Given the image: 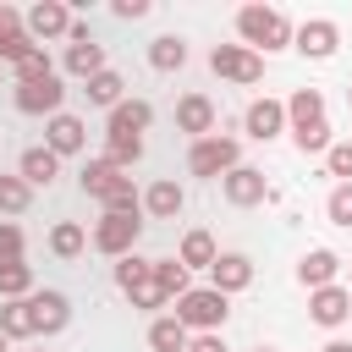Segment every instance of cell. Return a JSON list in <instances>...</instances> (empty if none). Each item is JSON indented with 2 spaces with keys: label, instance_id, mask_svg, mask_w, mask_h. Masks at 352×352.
I'll list each match as a JSON object with an SVG mask.
<instances>
[{
  "label": "cell",
  "instance_id": "obj_1",
  "mask_svg": "<svg viewBox=\"0 0 352 352\" xmlns=\"http://www.w3.org/2000/svg\"><path fill=\"white\" fill-rule=\"evenodd\" d=\"M286 121H292V143L302 154H324L330 148V121H324V94L319 88H297L286 99Z\"/></svg>",
  "mask_w": 352,
  "mask_h": 352
},
{
  "label": "cell",
  "instance_id": "obj_2",
  "mask_svg": "<svg viewBox=\"0 0 352 352\" xmlns=\"http://www.w3.org/2000/svg\"><path fill=\"white\" fill-rule=\"evenodd\" d=\"M236 33H242V44H248L253 55L292 44V22H286L275 6H242V11H236Z\"/></svg>",
  "mask_w": 352,
  "mask_h": 352
},
{
  "label": "cell",
  "instance_id": "obj_3",
  "mask_svg": "<svg viewBox=\"0 0 352 352\" xmlns=\"http://www.w3.org/2000/svg\"><path fill=\"white\" fill-rule=\"evenodd\" d=\"M226 297L214 292V286H192V292H182L176 297V319L187 324V330H198V336H209V330H220L226 324Z\"/></svg>",
  "mask_w": 352,
  "mask_h": 352
},
{
  "label": "cell",
  "instance_id": "obj_4",
  "mask_svg": "<svg viewBox=\"0 0 352 352\" xmlns=\"http://www.w3.org/2000/svg\"><path fill=\"white\" fill-rule=\"evenodd\" d=\"M209 66H214V77L242 82V88H253V82L264 77V55H253L248 44H214V50H209Z\"/></svg>",
  "mask_w": 352,
  "mask_h": 352
},
{
  "label": "cell",
  "instance_id": "obj_5",
  "mask_svg": "<svg viewBox=\"0 0 352 352\" xmlns=\"http://www.w3.org/2000/svg\"><path fill=\"white\" fill-rule=\"evenodd\" d=\"M242 165V148H236V138H198L192 143V154H187V170L192 176H226V170H236Z\"/></svg>",
  "mask_w": 352,
  "mask_h": 352
},
{
  "label": "cell",
  "instance_id": "obj_6",
  "mask_svg": "<svg viewBox=\"0 0 352 352\" xmlns=\"http://www.w3.org/2000/svg\"><path fill=\"white\" fill-rule=\"evenodd\" d=\"M138 236H143V214H99V226H94V248L104 258H126L138 248Z\"/></svg>",
  "mask_w": 352,
  "mask_h": 352
},
{
  "label": "cell",
  "instance_id": "obj_7",
  "mask_svg": "<svg viewBox=\"0 0 352 352\" xmlns=\"http://www.w3.org/2000/svg\"><path fill=\"white\" fill-rule=\"evenodd\" d=\"M72 22H77V16H72L60 0H38V6L22 16V28H28V38H33V44H44V38H66V33H72Z\"/></svg>",
  "mask_w": 352,
  "mask_h": 352
},
{
  "label": "cell",
  "instance_id": "obj_8",
  "mask_svg": "<svg viewBox=\"0 0 352 352\" xmlns=\"http://www.w3.org/2000/svg\"><path fill=\"white\" fill-rule=\"evenodd\" d=\"M16 110L22 116H60V104H66V88H60V77H44V82H16Z\"/></svg>",
  "mask_w": 352,
  "mask_h": 352
},
{
  "label": "cell",
  "instance_id": "obj_9",
  "mask_svg": "<svg viewBox=\"0 0 352 352\" xmlns=\"http://www.w3.org/2000/svg\"><path fill=\"white\" fill-rule=\"evenodd\" d=\"M220 192H226V204L253 209V204H264V198H270V182H264V170L236 165V170H226V176H220Z\"/></svg>",
  "mask_w": 352,
  "mask_h": 352
},
{
  "label": "cell",
  "instance_id": "obj_10",
  "mask_svg": "<svg viewBox=\"0 0 352 352\" xmlns=\"http://www.w3.org/2000/svg\"><path fill=\"white\" fill-rule=\"evenodd\" d=\"M209 286H214L220 297L248 292V286H253V258H248V253H220V258L209 264Z\"/></svg>",
  "mask_w": 352,
  "mask_h": 352
},
{
  "label": "cell",
  "instance_id": "obj_11",
  "mask_svg": "<svg viewBox=\"0 0 352 352\" xmlns=\"http://www.w3.org/2000/svg\"><path fill=\"white\" fill-rule=\"evenodd\" d=\"M28 308H33V330H38V336H60V330L72 324V302H66V292H33Z\"/></svg>",
  "mask_w": 352,
  "mask_h": 352
},
{
  "label": "cell",
  "instance_id": "obj_12",
  "mask_svg": "<svg viewBox=\"0 0 352 352\" xmlns=\"http://www.w3.org/2000/svg\"><path fill=\"white\" fill-rule=\"evenodd\" d=\"M308 314H314V324L336 330L341 319H352V292L346 286H319V292H308Z\"/></svg>",
  "mask_w": 352,
  "mask_h": 352
},
{
  "label": "cell",
  "instance_id": "obj_13",
  "mask_svg": "<svg viewBox=\"0 0 352 352\" xmlns=\"http://www.w3.org/2000/svg\"><path fill=\"white\" fill-rule=\"evenodd\" d=\"M292 38H297V50H302L308 60H330V55H336V44H341V28H336V22H324V16H314V22H302Z\"/></svg>",
  "mask_w": 352,
  "mask_h": 352
},
{
  "label": "cell",
  "instance_id": "obj_14",
  "mask_svg": "<svg viewBox=\"0 0 352 352\" xmlns=\"http://www.w3.org/2000/svg\"><path fill=\"white\" fill-rule=\"evenodd\" d=\"M242 126H248V138L270 143V138H280V132H286V104H280V99H253V104H248V116H242Z\"/></svg>",
  "mask_w": 352,
  "mask_h": 352
},
{
  "label": "cell",
  "instance_id": "obj_15",
  "mask_svg": "<svg viewBox=\"0 0 352 352\" xmlns=\"http://www.w3.org/2000/svg\"><path fill=\"white\" fill-rule=\"evenodd\" d=\"M176 126L192 132V143H198V138H214V104H209L204 94H182V99H176Z\"/></svg>",
  "mask_w": 352,
  "mask_h": 352
},
{
  "label": "cell",
  "instance_id": "obj_16",
  "mask_svg": "<svg viewBox=\"0 0 352 352\" xmlns=\"http://www.w3.org/2000/svg\"><path fill=\"white\" fill-rule=\"evenodd\" d=\"M82 143H88V126H82L77 116H66V110H60V116H50V121H44V148H50V154H77Z\"/></svg>",
  "mask_w": 352,
  "mask_h": 352
},
{
  "label": "cell",
  "instance_id": "obj_17",
  "mask_svg": "<svg viewBox=\"0 0 352 352\" xmlns=\"http://www.w3.org/2000/svg\"><path fill=\"white\" fill-rule=\"evenodd\" d=\"M336 275H341V258H336L330 248H308V253L297 258V280H302L308 292H319V286H336Z\"/></svg>",
  "mask_w": 352,
  "mask_h": 352
},
{
  "label": "cell",
  "instance_id": "obj_18",
  "mask_svg": "<svg viewBox=\"0 0 352 352\" xmlns=\"http://www.w3.org/2000/svg\"><path fill=\"white\" fill-rule=\"evenodd\" d=\"M148 121H154L148 99H121L110 110V138H138V132H148Z\"/></svg>",
  "mask_w": 352,
  "mask_h": 352
},
{
  "label": "cell",
  "instance_id": "obj_19",
  "mask_svg": "<svg viewBox=\"0 0 352 352\" xmlns=\"http://www.w3.org/2000/svg\"><path fill=\"white\" fill-rule=\"evenodd\" d=\"M16 176H22L28 187H50V182L60 176V154H50V148H22Z\"/></svg>",
  "mask_w": 352,
  "mask_h": 352
},
{
  "label": "cell",
  "instance_id": "obj_20",
  "mask_svg": "<svg viewBox=\"0 0 352 352\" xmlns=\"http://www.w3.org/2000/svg\"><path fill=\"white\" fill-rule=\"evenodd\" d=\"M66 72L82 77V82L99 77V72H104V44H94V38H72V44H66Z\"/></svg>",
  "mask_w": 352,
  "mask_h": 352
},
{
  "label": "cell",
  "instance_id": "obj_21",
  "mask_svg": "<svg viewBox=\"0 0 352 352\" xmlns=\"http://www.w3.org/2000/svg\"><path fill=\"white\" fill-rule=\"evenodd\" d=\"M121 182H126V176H121V170H116V165H110L104 154L82 165V192H88V198H99V204H104V198H110V192H116Z\"/></svg>",
  "mask_w": 352,
  "mask_h": 352
},
{
  "label": "cell",
  "instance_id": "obj_22",
  "mask_svg": "<svg viewBox=\"0 0 352 352\" xmlns=\"http://www.w3.org/2000/svg\"><path fill=\"white\" fill-rule=\"evenodd\" d=\"M182 204H187V192H182L170 176H165V182H154V187L143 192V209H148L154 220H176V214H182Z\"/></svg>",
  "mask_w": 352,
  "mask_h": 352
},
{
  "label": "cell",
  "instance_id": "obj_23",
  "mask_svg": "<svg viewBox=\"0 0 352 352\" xmlns=\"http://www.w3.org/2000/svg\"><path fill=\"white\" fill-rule=\"evenodd\" d=\"M176 258H182V270H209V264L220 258V248H214V236H209V231H187Z\"/></svg>",
  "mask_w": 352,
  "mask_h": 352
},
{
  "label": "cell",
  "instance_id": "obj_24",
  "mask_svg": "<svg viewBox=\"0 0 352 352\" xmlns=\"http://www.w3.org/2000/svg\"><path fill=\"white\" fill-rule=\"evenodd\" d=\"M148 66H154V72H182V66H187V44H182L176 33H160V38L148 44Z\"/></svg>",
  "mask_w": 352,
  "mask_h": 352
},
{
  "label": "cell",
  "instance_id": "obj_25",
  "mask_svg": "<svg viewBox=\"0 0 352 352\" xmlns=\"http://www.w3.org/2000/svg\"><path fill=\"white\" fill-rule=\"evenodd\" d=\"M0 336H6V341H28V336H38V330H33V308H28V297H16V302L0 308Z\"/></svg>",
  "mask_w": 352,
  "mask_h": 352
},
{
  "label": "cell",
  "instance_id": "obj_26",
  "mask_svg": "<svg viewBox=\"0 0 352 352\" xmlns=\"http://www.w3.org/2000/svg\"><path fill=\"white\" fill-rule=\"evenodd\" d=\"M187 341H192V330L182 319H154L148 324V346L154 352H187Z\"/></svg>",
  "mask_w": 352,
  "mask_h": 352
},
{
  "label": "cell",
  "instance_id": "obj_27",
  "mask_svg": "<svg viewBox=\"0 0 352 352\" xmlns=\"http://www.w3.org/2000/svg\"><path fill=\"white\" fill-rule=\"evenodd\" d=\"M121 88H126V82H121V77L104 66L99 77H88V88H82V94H88V104H104V110H116V104H121Z\"/></svg>",
  "mask_w": 352,
  "mask_h": 352
},
{
  "label": "cell",
  "instance_id": "obj_28",
  "mask_svg": "<svg viewBox=\"0 0 352 352\" xmlns=\"http://www.w3.org/2000/svg\"><path fill=\"white\" fill-rule=\"evenodd\" d=\"M154 286H160L165 297H182V292H192V280H187L182 258H154Z\"/></svg>",
  "mask_w": 352,
  "mask_h": 352
},
{
  "label": "cell",
  "instance_id": "obj_29",
  "mask_svg": "<svg viewBox=\"0 0 352 352\" xmlns=\"http://www.w3.org/2000/svg\"><path fill=\"white\" fill-rule=\"evenodd\" d=\"M82 242H88V236H82V226H72V220H60V226L50 231V253H55V258H77Z\"/></svg>",
  "mask_w": 352,
  "mask_h": 352
},
{
  "label": "cell",
  "instance_id": "obj_30",
  "mask_svg": "<svg viewBox=\"0 0 352 352\" xmlns=\"http://www.w3.org/2000/svg\"><path fill=\"white\" fill-rule=\"evenodd\" d=\"M0 297H6V302H16V297H33V270H28V264H11V270H0Z\"/></svg>",
  "mask_w": 352,
  "mask_h": 352
},
{
  "label": "cell",
  "instance_id": "obj_31",
  "mask_svg": "<svg viewBox=\"0 0 352 352\" xmlns=\"http://www.w3.org/2000/svg\"><path fill=\"white\" fill-rule=\"evenodd\" d=\"M28 204H33V187H28L22 176H0V209H6V214H22Z\"/></svg>",
  "mask_w": 352,
  "mask_h": 352
},
{
  "label": "cell",
  "instance_id": "obj_32",
  "mask_svg": "<svg viewBox=\"0 0 352 352\" xmlns=\"http://www.w3.org/2000/svg\"><path fill=\"white\" fill-rule=\"evenodd\" d=\"M324 214H330V226H352V182H336V187H330Z\"/></svg>",
  "mask_w": 352,
  "mask_h": 352
},
{
  "label": "cell",
  "instance_id": "obj_33",
  "mask_svg": "<svg viewBox=\"0 0 352 352\" xmlns=\"http://www.w3.org/2000/svg\"><path fill=\"white\" fill-rule=\"evenodd\" d=\"M104 160H110L116 170H126V165H138V160H143V138H110V148H104Z\"/></svg>",
  "mask_w": 352,
  "mask_h": 352
},
{
  "label": "cell",
  "instance_id": "obj_34",
  "mask_svg": "<svg viewBox=\"0 0 352 352\" xmlns=\"http://www.w3.org/2000/svg\"><path fill=\"white\" fill-rule=\"evenodd\" d=\"M148 270H154V258H138V253H126V258L116 264V286H121V292H132L138 280H148Z\"/></svg>",
  "mask_w": 352,
  "mask_h": 352
},
{
  "label": "cell",
  "instance_id": "obj_35",
  "mask_svg": "<svg viewBox=\"0 0 352 352\" xmlns=\"http://www.w3.org/2000/svg\"><path fill=\"white\" fill-rule=\"evenodd\" d=\"M126 297H132V308H165V302H170V297H165V292L154 286V270H148V280H138V286H132Z\"/></svg>",
  "mask_w": 352,
  "mask_h": 352
},
{
  "label": "cell",
  "instance_id": "obj_36",
  "mask_svg": "<svg viewBox=\"0 0 352 352\" xmlns=\"http://www.w3.org/2000/svg\"><path fill=\"white\" fill-rule=\"evenodd\" d=\"M324 170L341 176V182H352V143H330L324 148Z\"/></svg>",
  "mask_w": 352,
  "mask_h": 352
},
{
  "label": "cell",
  "instance_id": "obj_37",
  "mask_svg": "<svg viewBox=\"0 0 352 352\" xmlns=\"http://www.w3.org/2000/svg\"><path fill=\"white\" fill-rule=\"evenodd\" d=\"M22 264V226H0V270Z\"/></svg>",
  "mask_w": 352,
  "mask_h": 352
},
{
  "label": "cell",
  "instance_id": "obj_38",
  "mask_svg": "<svg viewBox=\"0 0 352 352\" xmlns=\"http://www.w3.org/2000/svg\"><path fill=\"white\" fill-rule=\"evenodd\" d=\"M16 33H28V28H22V11H16V6H0V44L16 38Z\"/></svg>",
  "mask_w": 352,
  "mask_h": 352
},
{
  "label": "cell",
  "instance_id": "obj_39",
  "mask_svg": "<svg viewBox=\"0 0 352 352\" xmlns=\"http://www.w3.org/2000/svg\"><path fill=\"white\" fill-rule=\"evenodd\" d=\"M116 16H121V22H138V16H148V0H116Z\"/></svg>",
  "mask_w": 352,
  "mask_h": 352
},
{
  "label": "cell",
  "instance_id": "obj_40",
  "mask_svg": "<svg viewBox=\"0 0 352 352\" xmlns=\"http://www.w3.org/2000/svg\"><path fill=\"white\" fill-rule=\"evenodd\" d=\"M187 352H226V341H220V330H209V336H192Z\"/></svg>",
  "mask_w": 352,
  "mask_h": 352
},
{
  "label": "cell",
  "instance_id": "obj_41",
  "mask_svg": "<svg viewBox=\"0 0 352 352\" xmlns=\"http://www.w3.org/2000/svg\"><path fill=\"white\" fill-rule=\"evenodd\" d=\"M324 352H352V341H330V346H324Z\"/></svg>",
  "mask_w": 352,
  "mask_h": 352
},
{
  "label": "cell",
  "instance_id": "obj_42",
  "mask_svg": "<svg viewBox=\"0 0 352 352\" xmlns=\"http://www.w3.org/2000/svg\"><path fill=\"white\" fill-rule=\"evenodd\" d=\"M0 352H6V336H0Z\"/></svg>",
  "mask_w": 352,
  "mask_h": 352
},
{
  "label": "cell",
  "instance_id": "obj_43",
  "mask_svg": "<svg viewBox=\"0 0 352 352\" xmlns=\"http://www.w3.org/2000/svg\"><path fill=\"white\" fill-rule=\"evenodd\" d=\"M346 104H352V88H346Z\"/></svg>",
  "mask_w": 352,
  "mask_h": 352
},
{
  "label": "cell",
  "instance_id": "obj_44",
  "mask_svg": "<svg viewBox=\"0 0 352 352\" xmlns=\"http://www.w3.org/2000/svg\"><path fill=\"white\" fill-rule=\"evenodd\" d=\"M258 352H275V346H258Z\"/></svg>",
  "mask_w": 352,
  "mask_h": 352
}]
</instances>
